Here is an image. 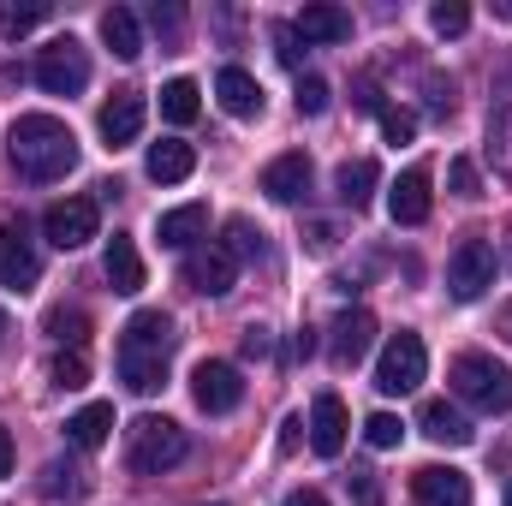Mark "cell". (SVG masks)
Masks as SVG:
<instances>
[{
	"instance_id": "obj_1",
	"label": "cell",
	"mask_w": 512,
	"mask_h": 506,
	"mask_svg": "<svg viewBox=\"0 0 512 506\" xmlns=\"http://www.w3.org/2000/svg\"><path fill=\"white\" fill-rule=\"evenodd\" d=\"M6 143H12V167L24 179H36V185H54V179H66L78 167V137L54 114H18Z\"/></svg>"
},
{
	"instance_id": "obj_2",
	"label": "cell",
	"mask_w": 512,
	"mask_h": 506,
	"mask_svg": "<svg viewBox=\"0 0 512 506\" xmlns=\"http://www.w3.org/2000/svg\"><path fill=\"white\" fill-rule=\"evenodd\" d=\"M173 346H179L173 316H161V310H137V316L126 322V334H120V352H114L120 381H126L131 393H155V387H167V358H173Z\"/></svg>"
},
{
	"instance_id": "obj_3",
	"label": "cell",
	"mask_w": 512,
	"mask_h": 506,
	"mask_svg": "<svg viewBox=\"0 0 512 506\" xmlns=\"http://www.w3.org/2000/svg\"><path fill=\"white\" fill-rule=\"evenodd\" d=\"M185 459H191V435L173 417H137L126 429V465L137 477H167Z\"/></svg>"
},
{
	"instance_id": "obj_4",
	"label": "cell",
	"mask_w": 512,
	"mask_h": 506,
	"mask_svg": "<svg viewBox=\"0 0 512 506\" xmlns=\"http://www.w3.org/2000/svg\"><path fill=\"white\" fill-rule=\"evenodd\" d=\"M453 393L471 405V411H512V370L507 364H495L489 352H459L453 358Z\"/></svg>"
},
{
	"instance_id": "obj_5",
	"label": "cell",
	"mask_w": 512,
	"mask_h": 506,
	"mask_svg": "<svg viewBox=\"0 0 512 506\" xmlns=\"http://www.w3.org/2000/svg\"><path fill=\"white\" fill-rule=\"evenodd\" d=\"M423 376H429V346H423V334L399 328V334L382 346L376 387H382L387 399H399V393H417V387H423Z\"/></svg>"
},
{
	"instance_id": "obj_6",
	"label": "cell",
	"mask_w": 512,
	"mask_h": 506,
	"mask_svg": "<svg viewBox=\"0 0 512 506\" xmlns=\"http://www.w3.org/2000/svg\"><path fill=\"white\" fill-rule=\"evenodd\" d=\"M36 84L48 96H78L90 84V48L78 36H54L42 54H36Z\"/></svg>"
},
{
	"instance_id": "obj_7",
	"label": "cell",
	"mask_w": 512,
	"mask_h": 506,
	"mask_svg": "<svg viewBox=\"0 0 512 506\" xmlns=\"http://www.w3.org/2000/svg\"><path fill=\"white\" fill-rule=\"evenodd\" d=\"M96 227H102L96 197H66V203H54V209L42 215V239H48L54 251H84V245L96 239Z\"/></svg>"
},
{
	"instance_id": "obj_8",
	"label": "cell",
	"mask_w": 512,
	"mask_h": 506,
	"mask_svg": "<svg viewBox=\"0 0 512 506\" xmlns=\"http://www.w3.org/2000/svg\"><path fill=\"white\" fill-rule=\"evenodd\" d=\"M489 286H495V245L465 239V245L453 251V262H447V292H453L459 304H477Z\"/></svg>"
},
{
	"instance_id": "obj_9",
	"label": "cell",
	"mask_w": 512,
	"mask_h": 506,
	"mask_svg": "<svg viewBox=\"0 0 512 506\" xmlns=\"http://www.w3.org/2000/svg\"><path fill=\"white\" fill-rule=\"evenodd\" d=\"M191 399H197L209 417H227V411H239V405H245V381H239L233 364L203 358V364L191 370Z\"/></svg>"
},
{
	"instance_id": "obj_10",
	"label": "cell",
	"mask_w": 512,
	"mask_h": 506,
	"mask_svg": "<svg viewBox=\"0 0 512 506\" xmlns=\"http://www.w3.org/2000/svg\"><path fill=\"white\" fill-rule=\"evenodd\" d=\"M435 209V191H429V167H405L393 185H387V215L393 227H423Z\"/></svg>"
},
{
	"instance_id": "obj_11",
	"label": "cell",
	"mask_w": 512,
	"mask_h": 506,
	"mask_svg": "<svg viewBox=\"0 0 512 506\" xmlns=\"http://www.w3.org/2000/svg\"><path fill=\"white\" fill-rule=\"evenodd\" d=\"M185 280H191V292H203V298H227L233 280H239V256L227 251V239H215V245H203V251L185 262Z\"/></svg>"
},
{
	"instance_id": "obj_12",
	"label": "cell",
	"mask_w": 512,
	"mask_h": 506,
	"mask_svg": "<svg viewBox=\"0 0 512 506\" xmlns=\"http://www.w3.org/2000/svg\"><path fill=\"white\" fill-rule=\"evenodd\" d=\"M36 274H42V256H36V239H30V227L24 221H6L0 227V286H36Z\"/></svg>"
},
{
	"instance_id": "obj_13",
	"label": "cell",
	"mask_w": 512,
	"mask_h": 506,
	"mask_svg": "<svg viewBox=\"0 0 512 506\" xmlns=\"http://www.w3.org/2000/svg\"><path fill=\"white\" fill-rule=\"evenodd\" d=\"M143 120H149V102L137 90H114V102H102V114H96V131L108 149H126V143H137Z\"/></svg>"
},
{
	"instance_id": "obj_14",
	"label": "cell",
	"mask_w": 512,
	"mask_h": 506,
	"mask_svg": "<svg viewBox=\"0 0 512 506\" xmlns=\"http://www.w3.org/2000/svg\"><path fill=\"white\" fill-rule=\"evenodd\" d=\"M411 501L417 506H471V477L453 465H423L411 471Z\"/></svg>"
},
{
	"instance_id": "obj_15",
	"label": "cell",
	"mask_w": 512,
	"mask_h": 506,
	"mask_svg": "<svg viewBox=\"0 0 512 506\" xmlns=\"http://www.w3.org/2000/svg\"><path fill=\"white\" fill-rule=\"evenodd\" d=\"M346 405H340V393H316V405H310V447L322 453V459H340L346 453Z\"/></svg>"
},
{
	"instance_id": "obj_16",
	"label": "cell",
	"mask_w": 512,
	"mask_h": 506,
	"mask_svg": "<svg viewBox=\"0 0 512 506\" xmlns=\"http://www.w3.org/2000/svg\"><path fill=\"white\" fill-rule=\"evenodd\" d=\"M262 191H268L274 203H298V197L310 191V155H304V149L274 155V161L262 167Z\"/></svg>"
},
{
	"instance_id": "obj_17",
	"label": "cell",
	"mask_w": 512,
	"mask_h": 506,
	"mask_svg": "<svg viewBox=\"0 0 512 506\" xmlns=\"http://www.w3.org/2000/svg\"><path fill=\"white\" fill-rule=\"evenodd\" d=\"M143 173H149L155 185H179V179H191V173H197V149H191V143H179V137H161V143H149Z\"/></svg>"
},
{
	"instance_id": "obj_18",
	"label": "cell",
	"mask_w": 512,
	"mask_h": 506,
	"mask_svg": "<svg viewBox=\"0 0 512 506\" xmlns=\"http://www.w3.org/2000/svg\"><path fill=\"white\" fill-rule=\"evenodd\" d=\"M417 423H423V435H429L435 447H471V441H477V429H471V417H465L459 405H447V399H429Z\"/></svg>"
},
{
	"instance_id": "obj_19",
	"label": "cell",
	"mask_w": 512,
	"mask_h": 506,
	"mask_svg": "<svg viewBox=\"0 0 512 506\" xmlns=\"http://www.w3.org/2000/svg\"><path fill=\"white\" fill-rule=\"evenodd\" d=\"M215 96H221V108H227L233 120H262V84H256L245 66H221Z\"/></svg>"
},
{
	"instance_id": "obj_20",
	"label": "cell",
	"mask_w": 512,
	"mask_h": 506,
	"mask_svg": "<svg viewBox=\"0 0 512 506\" xmlns=\"http://www.w3.org/2000/svg\"><path fill=\"white\" fill-rule=\"evenodd\" d=\"M102 274H108V286H114L120 298L143 292V256H137V239H131V233H114V239H108Z\"/></svg>"
},
{
	"instance_id": "obj_21",
	"label": "cell",
	"mask_w": 512,
	"mask_h": 506,
	"mask_svg": "<svg viewBox=\"0 0 512 506\" xmlns=\"http://www.w3.org/2000/svg\"><path fill=\"white\" fill-rule=\"evenodd\" d=\"M304 42H352V12L346 6H328V0H316V6H304L298 12V24H292Z\"/></svg>"
},
{
	"instance_id": "obj_22",
	"label": "cell",
	"mask_w": 512,
	"mask_h": 506,
	"mask_svg": "<svg viewBox=\"0 0 512 506\" xmlns=\"http://www.w3.org/2000/svg\"><path fill=\"white\" fill-rule=\"evenodd\" d=\"M370 346H376V316L370 310H346L334 322V364H358V358H370Z\"/></svg>"
},
{
	"instance_id": "obj_23",
	"label": "cell",
	"mask_w": 512,
	"mask_h": 506,
	"mask_svg": "<svg viewBox=\"0 0 512 506\" xmlns=\"http://www.w3.org/2000/svg\"><path fill=\"white\" fill-rule=\"evenodd\" d=\"M376 185H382V167L376 161H340V173H334V197L346 203V209H364L370 197H376Z\"/></svg>"
},
{
	"instance_id": "obj_24",
	"label": "cell",
	"mask_w": 512,
	"mask_h": 506,
	"mask_svg": "<svg viewBox=\"0 0 512 506\" xmlns=\"http://www.w3.org/2000/svg\"><path fill=\"white\" fill-rule=\"evenodd\" d=\"M203 227H209V209H203V203H185V209H167V215L155 221V239H161L167 251H185L191 239H203Z\"/></svg>"
},
{
	"instance_id": "obj_25",
	"label": "cell",
	"mask_w": 512,
	"mask_h": 506,
	"mask_svg": "<svg viewBox=\"0 0 512 506\" xmlns=\"http://www.w3.org/2000/svg\"><path fill=\"white\" fill-rule=\"evenodd\" d=\"M102 42L114 48V60H137V54H143V24H137V12L108 6V12H102Z\"/></svg>"
},
{
	"instance_id": "obj_26",
	"label": "cell",
	"mask_w": 512,
	"mask_h": 506,
	"mask_svg": "<svg viewBox=\"0 0 512 506\" xmlns=\"http://www.w3.org/2000/svg\"><path fill=\"white\" fill-rule=\"evenodd\" d=\"M197 108H203L197 78H167V84H161V120H167V126H191Z\"/></svg>"
},
{
	"instance_id": "obj_27",
	"label": "cell",
	"mask_w": 512,
	"mask_h": 506,
	"mask_svg": "<svg viewBox=\"0 0 512 506\" xmlns=\"http://www.w3.org/2000/svg\"><path fill=\"white\" fill-rule=\"evenodd\" d=\"M108 429H114V405H84L78 417H66V441L84 453H96L108 441Z\"/></svg>"
},
{
	"instance_id": "obj_28",
	"label": "cell",
	"mask_w": 512,
	"mask_h": 506,
	"mask_svg": "<svg viewBox=\"0 0 512 506\" xmlns=\"http://www.w3.org/2000/svg\"><path fill=\"white\" fill-rule=\"evenodd\" d=\"M42 495H48L54 506H60V501H84V495H90V483H84V471H78L72 459H54V465L42 471Z\"/></svg>"
},
{
	"instance_id": "obj_29",
	"label": "cell",
	"mask_w": 512,
	"mask_h": 506,
	"mask_svg": "<svg viewBox=\"0 0 512 506\" xmlns=\"http://www.w3.org/2000/svg\"><path fill=\"white\" fill-rule=\"evenodd\" d=\"M489 155H495V173L512 185V96L489 114Z\"/></svg>"
},
{
	"instance_id": "obj_30",
	"label": "cell",
	"mask_w": 512,
	"mask_h": 506,
	"mask_svg": "<svg viewBox=\"0 0 512 506\" xmlns=\"http://www.w3.org/2000/svg\"><path fill=\"white\" fill-rule=\"evenodd\" d=\"M429 30L435 36H465L471 30V6L465 0H435L429 6Z\"/></svg>"
},
{
	"instance_id": "obj_31",
	"label": "cell",
	"mask_w": 512,
	"mask_h": 506,
	"mask_svg": "<svg viewBox=\"0 0 512 506\" xmlns=\"http://www.w3.org/2000/svg\"><path fill=\"white\" fill-rule=\"evenodd\" d=\"M48 381H54V387H66V393H78V387L90 381V364H84V352H54V364H48Z\"/></svg>"
},
{
	"instance_id": "obj_32",
	"label": "cell",
	"mask_w": 512,
	"mask_h": 506,
	"mask_svg": "<svg viewBox=\"0 0 512 506\" xmlns=\"http://www.w3.org/2000/svg\"><path fill=\"white\" fill-rule=\"evenodd\" d=\"M447 185H453V197H465V203H477V197H483V179H477V161H471V155H453V161H447Z\"/></svg>"
},
{
	"instance_id": "obj_33",
	"label": "cell",
	"mask_w": 512,
	"mask_h": 506,
	"mask_svg": "<svg viewBox=\"0 0 512 506\" xmlns=\"http://www.w3.org/2000/svg\"><path fill=\"white\" fill-rule=\"evenodd\" d=\"M84 328H90V316H84V310H48V334H54L60 346H72V352H78V346H84Z\"/></svg>"
},
{
	"instance_id": "obj_34",
	"label": "cell",
	"mask_w": 512,
	"mask_h": 506,
	"mask_svg": "<svg viewBox=\"0 0 512 506\" xmlns=\"http://www.w3.org/2000/svg\"><path fill=\"white\" fill-rule=\"evenodd\" d=\"M328 102H334V90H328L322 78H298V114L322 120V114H328Z\"/></svg>"
},
{
	"instance_id": "obj_35",
	"label": "cell",
	"mask_w": 512,
	"mask_h": 506,
	"mask_svg": "<svg viewBox=\"0 0 512 506\" xmlns=\"http://www.w3.org/2000/svg\"><path fill=\"white\" fill-rule=\"evenodd\" d=\"M399 435H405V423H399V417H393V411H376V417H370V423H364V441H370V447H399Z\"/></svg>"
},
{
	"instance_id": "obj_36",
	"label": "cell",
	"mask_w": 512,
	"mask_h": 506,
	"mask_svg": "<svg viewBox=\"0 0 512 506\" xmlns=\"http://www.w3.org/2000/svg\"><path fill=\"white\" fill-rule=\"evenodd\" d=\"M382 137L399 149V143H411L417 137V114H405V108H382Z\"/></svg>"
},
{
	"instance_id": "obj_37",
	"label": "cell",
	"mask_w": 512,
	"mask_h": 506,
	"mask_svg": "<svg viewBox=\"0 0 512 506\" xmlns=\"http://www.w3.org/2000/svg\"><path fill=\"white\" fill-rule=\"evenodd\" d=\"M42 18H48L42 6H6V12H0V36H24V30H36Z\"/></svg>"
},
{
	"instance_id": "obj_38",
	"label": "cell",
	"mask_w": 512,
	"mask_h": 506,
	"mask_svg": "<svg viewBox=\"0 0 512 506\" xmlns=\"http://www.w3.org/2000/svg\"><path fill=\"white\" fill-rule=\"evenodd\" d=\"M227 251L245 262V256L262 251V233H251V221H227Z\"/></svg>"
},
{
	"instance_id": "obj_39",
	"label": "cell",
	"mask_w": 512,
	"mask_h": 506,
	"mask_svg": "<svg viewBox=\"0 0 512 506\" xmlns=\"http://www.w3.org/2000/svg\"><path fill=\"white\" fill-rule=\"evenodd\" d=\"M346 489H352V501L358 506H382V483H376V471H364V465L346 477Z\"/></svg>"
},
{
	"instance_id": "obj_40",
	"label": "cell",
	"mask_w": 512,
	"mask_h": 506,
	"mask_svg": "<svg viewBox=\"0 0 512 506\" xmlns=\"http://www.w3.org/2000/svg\"><path fill=\"white\" fill-rule=\"evenodd\" d=\"M268 352H274V334H268L262 322H251V328H245V358H268Z\"/></svg>"
},
{
	"instance_id": "obj_41",
	"label": "cell",
	"mask_w": 512,
	"mask_h": 506,
	"mask_svg": "<svg viewBox=\"0 0 512 506\" xmlns=\"http://www.w3.org/2000/svg\"><path fill=\"white\" fill-rule=\"evenodd\" d=\"M179 18H185V12H179V6H161V0H155V6H149V24H155V30H167V36H173V30H179Z\"/></svg>"
},
{
	"instance_id": "obj_42",
	"label": "cell",
	"mask_w": 512,
	"mask_h": 506,
	"mask_svg": "<svg viewBox=\"0 0 512 506\" xmlns=\"http://www.w3.org/2000/svg\"><path fill=\"white\" fill-rule=\"evenodd\" d=\"M304 245H310L316 256H322V251H334V227H328V221H316V227L304 233Z\"/></svg>"
},
{
	"instance_id": "obj_43",
	"label": "cell",
	"mask_w": 512,
	"mask_h": 506,
	"mask_svg": "<svg viewBox=\"0 0 512 506\" xmlns=\"http://www.w3.org/2000/svg\"><path fill=\"white\" fill-rule=\"evenodd\" d=\"M274 42H280V60H286V66H298V60H304V48H298V30H280Z\"/></svg>"
},
{
	"instance_id": "obj_44",
	"label": "cell",
	"mask_w": 512,
	"mask_h": 506,
	"mask_svg": "<svg viewBox=\"0 0 512 506\" xmlns=\"http://www.w3.org/2000/svg\"><path fill=\"white\" fill-rule=\"evenodd\" d=\"M298 429H304V417H286V423H280V453L298 447Z\"/></svg>"
},
{
	"instance_id": "obj_45",
	"label": "cell",
	"mask_w": 512,
	"mask_h": 506,
	"mask_svg": "<svg viewBox=\"0 0 512 506\" xmlns=\"http://www.w3.org/2000/svg\"><path fill=\"white\" fill-rule=\"evenodd\" d=\"M0 477H12V429L0 423Z\"/></svg>"
},
{
	"instance_id": "obj_46",
	"label": "cell",
	"mask_w": 512,
	"mask_h": 506,
	"mask_svg": "<svg viewBox=\"0 0 512 506\" xmlns=\"http://www.w3.org/2000/svg\"><path fill=\"white\" fill-rule=\"evenodd\" d=\"M280 506H328V501H322L316 489H298V495H286V501H280Z\"/></svg>"
},
{
	"instance_id": "obj_47",
	"label": "cell",
	"mask_w": 512,
	"mask_h": 506,
	"mask_svg": "<svg viewBox=\"0 0 512 506\" xmlns=\"http://www.w3.org/2000/svg\"><path fill=\"white\" fill-rule=\"evenodd\" d=\"M495 328H501V340H507V346H512V298H507V304H501V316H495Z\"/></svg>"
},
{
	"instance_id": "obj_48",
	"label": "cell",
	"mask_w": 512,
	"mask_h": 506,
	"mask_svg": "<svg viewBox=\"0 0 512 506\" xmlns=\"http://www.w3.org/2000/svg\"><path fill=\"white\" fill-rule=\"evenodd\" d=\"M6 334H12V322H6V310H0V346H6Z\"/></svg>"
},
{
	"instance_id": "obj_49",
	"label": "cell",
	"mask_w": 512,
	"mask_h": 506,
	"mask_svg": "<svg viewBox=\"0 0 512 506\" xmlns=\"http://www.w3.org/2000/svg\"><path fill=\"white\" fill-rule=\"evenodd\" d=\"M495 12H501V18H507V24H512V0H501V6H495Z\"/></svg>"
},
{
	"instance_id": "obj_50",
	"label": "cell",
	"mask_w": 512,
	"mask_h": 506,
	"mask_svg": "<svg viewBox=\"0 0 512 506\" xmlns=\"http://www.w3.org/2000/svg\"><path fill=\"white\" fill-rule=\"evenodd\" d=\"M501 501H507V506H512V483H507V495H501Z\"/></svg>"
},
{
	"instance_id": "obj_51",
	"label": "cell",
	"mask_w": 512,
	"mask_h": 506,
	"mask_svg": "<svg viewBox=\"0 0 512 506\" xmlns=\"http://www.w3.org/2000/svg\"><path fill=\"white\" fill-rule=\"evenodd\" d=\"M507 268H512V251H507Z\"/></svg>"
}]
</instances>
